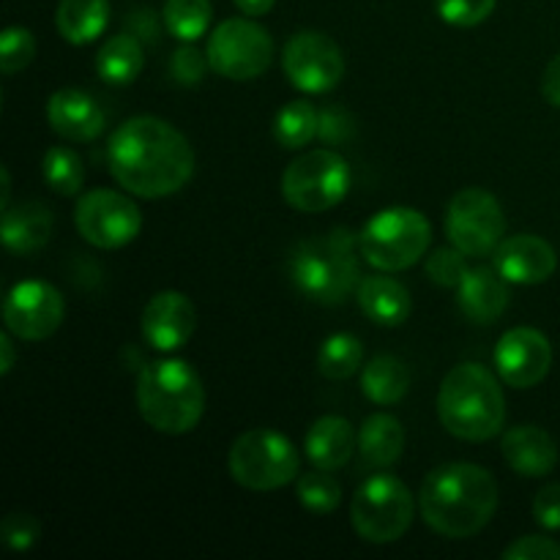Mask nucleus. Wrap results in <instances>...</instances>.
<instances>
[{"mask_svg": "<svg viewBox=\"0 0 560 560\" xmlns=\"http://www.w3.org/2000/svg\"><path fill=\"white\" fill-rule=\"evenodd\" d=\"M534 517L545 530H560V485L541 487L534 501Z\"/></svg>", "mask_w": 560, "mask_h": 560, "instance_id": "obj_39", "label": "nucleus"}, {"mask_svg": "<svg viewBox=\"0 0 560 560\" xmlns=\"http://www.w3.org/2000/svg\"><path fill=\"white\" fill-rule=\"evenodd\" d=\"M501 452L509 468L528 479H541V476L552 474V468L558 465V443L552 441L550 432L534 424L509 430L503 435Z\"/></svg>", "mask_w": 560, "mask_h": 560, "instance_id": "obj_19", "label": "nucleus"}, {"mask_svg": "<svg viewBox=\"0 0 560 560\" xmlns=\"http://www.w3.org/2000/svg\"><path fill=\"white\" fill-rule=\"evenodd\" d=\"M361 364H364V345L353 334H331L317 353V370L328 381H348Z\"/></svg>", "mask_w": 560, "mask_h": 560, "instance_id": "obj_29", "label": "nucleus"}, {"mask_svg": "<svg viewBox=\"0 0 560 560\" xmlns=\"http://www.w3.org/2000/svg\"><path fill=\"white\" fill-rule=\"evenodd\" d=\"M416 501L405 481L392 474H375L355 490L350 503V523L370 545H392L408 534Z\"/></svg>", "mask_w": 560, "mask_h": 560, "instance_id": "obj_8", "label": "nucleus"}, {"mask_svg": "<svg viewBox=\"0 0 560 560\" xmlns=\"http://www.w3.org/2000/svg\"><path fill=\"white\" fill-rule=\"evenodd\" d=\"M107 164L118 186L142 200H162L184 189L195 175V148L156 115H137L113 131Z\"/></svg>", "mask_w": 560, "mask_h": 560, "instance_id": "obj_1", "label": "nucleus"}, {"mask_svg": "<svg viewBox=\"0 0 560 560\" xmlns=\"http://www.w3.org/2000/svg\"><path fill=\"white\" fill-rule=\"evenodd\" d=\"M361 312L377 326H402L413 312L408 288L392 277H364L355 290Z\"/></svg>", "mask_w": 560, "mask_h": 560, "instance_id": "obj_23", "label": "nucleus"}, {"mask_svg": "<svg viewBox=\"0 0 560 560\" xmlns=\"http://www.w3.org/2000/svg\"><path fill=\"white\" fill-rule=\"evenodd\" d=\"M492 262L509 284H541L556 273L558 255L545 238L523 233L503 238L492 252Z\"/></svg>", "mask_w": 560, "mask_h": 560, "instance_id": "obj_17", "label": "nucleus"}, {"mask_svg": "<svg viewBox=\"0 0 560 560\" xmlns=\"http://www.w3.org/2000/svg\"><path fill=\"white\" fill-rule=\"evenodd\" d=\"M410 370L397 355H375L364 366L361 375V392L375 405H394L408 394Z\"/></svg>", "mask_w": 560, "mask_h": 560, "instance_id": "obj_27", "label": "nucleus"}, {"mask_svg": "<svg viewBox=\"0 0 560 560\" xmlns=\"http://www.w3.org/2000/svg\"><path fill=\"white\" fill-rule=\"evenodd\" d=\"M66 317V301L58 288L38 279L14 284L3 301V323L9 334L25 342L52 337Z\"/></svg>", "mask_w": 560, "mask_h": 560, "instance_id": "obj_14", "label": "nucleus"}, {"mask_svg": "<svg viewBox=\"0 0 560 560\" xmlns=\"http://www.w3.org/2000/svg\"><path fill=\"white\" fill-rule=\"evenodd\" d=\"M36 58V38L27 27H5L3 36H0V71L5 77L20 74L22 69L33 63Z\"/></svg>", "mask_w": 560, "mask_h": 560, "instance_id": "obj_33", "label": "nucleus"}, {"mask_svg": "<svg viewBox=\"0 0 560 560\" xmlns=\"http://www.w3.org/2000/svg\"><path fill=\"white\" fill-rule=\"evenodd\" d=\"M468 273V255L457 246H441L427 257V277L441 288H459V282Z\"/></svg>", "mask_w": 560, "mask_h": 560, "instance_id": "obj_34", "label": "nucleus"}, {"mask_svg": "<svg viewBox=\"0 0 560 560\" xmlns=\"http://www.w3.org/2000/svg\"><path fill=\"white\" fill-rule=\"evenodd\" d=\"M457 304L470 323H495L509 306V282L498 268H468L457 288Z\"/></svg>", "mask_w": 560, "mask_h": 560, "instance_id": "obj_20", "label": "nucleus"}, {"mask_svg": "<svg viewBox=\"0 0 560 560\" xmlns=\"http://www.w3.org/2000/svg\"><path fill=\"white\" fill-rule=\"evenodd\" d=\"M137 408L162 435H186L206 413V388L184 359L153 361L137 377Z\"/></svg>", "mask_w": 560, "mask_h": 560, "instance_id": "obj_5", "label": "nucleus"}, {"mask_svg": "<svg viewBox=\"0 0 560 560\" xmlns=\"http://www.w3.org/2000/svg\"><path fill=\"white\" fill-rule=\"evenodd\" d=\"M299 503L306 512L328 514L342 503V487L331 470L315 468L312 474L299 476Z\"/></svg>", "mask_w": 560, "mask_h": 560, "instance_id": "obj_32", "label": "nucleus"}, {"mask_svg": "<svg viewBox=\"0 0 560 560\" xmlns=\"http://www.w3.org/2000/svg\"><path fill=\"white\" fill-rule=\"evenodd\" d=\"M14 342H11L9 334H0V375H9L11 366H14Z\"/></svg>", "mask_w": 560, "mask_h": 560, "instance_id": "obj_44", "label": "nucleus"}, {"mask_svg": "<svg viewBox=\"0 0 560 560\" xmlns=\"http://www.w3.org/2000/svg\"><path fill=\"white\" fill-rule=\"evenodd\" d=\"M52 211L44 202L27 200L20 206L3 208V222H0V238L3 246L14 255H36L44 249L52 235Z\"/></svg>", "mask_w": 560, "mask_h": 560, "instance_id": "obj_21", "label": "nucleus"}, {"mask_svg": "<svg viewBox=\"0 0 560 560\" xmlns=\"http://www.w3.org/2000/svg\"><path fill=\"white\" fill-rule=\"evenodd\" d=\"M47 120L55 135L69 142H93L107 129V113L102 104L77 88H63L49 96Z\"/></svg>", "mask_w": 560, "mask_h": 560, "instance_id": "obj_18", "label": "nucleus"}, {"mask_svg": "<svg viewBox=\"0 0 560 560\" xmlns=\"http://www.w3.org/2000/svg\"><path fill=\"white\" fill-rule=\"evenodd\" d=\"M42 175L55 195L74 197L85 186V164L80 153L66 145H52L44 153Z\"/></svg>", "mask_w": 560, "mask_h": 560, "instance_id": "obj_31", "label": "nucleus"}, {"mask_svg": "<svg viewBox=\"0 0 560 560\" xmlns=\"http://www.w3.org/2000/svg\"><path fill=\"white\" fill-rule=\"evenodd\" d=\"M145 63L142 42L131 33H118L109 36L96 52V71L109 85H129L137 80Z\"/></svg>", "mask_w": 560, "mask_h": 560, "instance_id": "obj_26", "label": "nucleus"}, {"mask_svg": "<svg viewBox=\"0 0 560 560\" xmlns=\"http://www.w3.org/2000/svg\"><path fill=\"white\" fill-rule=\"evenodd\" d=\"M506 217L495 195L487 189H463L452 197L446 211V235L468 257H487L501 246Z\"/></svg>", "mask_w": 560, "mask_h": 560, "instance_id": "obj_11", "label": "nucleus"}, {"mask_svg": "<svg viewBox=\"0 0 560 560\" xmlns=\"http://www.w3.org/2000/svg\"><path fill=\"white\" fill-rule=\"evenodd\" d=\"M498 0H435L441 20L452 27H476L495 11Z\"/></svg>", "mask_w": 560, "mask_h": 560, "instance_id": "obj_35", "label": "nucleus"}, {"mask_svg": "<svg viewBox=\"0 0 560 560\" xmlns=\"http://www.w3.org/2000/svg\"><path fill=\"white\" fill-rule=\"evenodd\" d=\"M350 180L353 178L345 156L317 148L288 164L282 175V197L295 211L323 213L348 197Z\"/></svg>", "mask_w": 560, "mask_h": 560, "instance_id": "obj_9", "label": "nucleus"}, {"mask_svg": "<svg viewBox=\"0 0 560 560\" xmlns=\"http://www.w3.org/2000/svg\"><path fill=\"white\" fill-rule=\"evenodd\" d=\"M405 448V430L399 419L388 413H375L361 424L359 452L372 468H392Z\"/></svg>", "mask_w": 560, "mask_h": 560, "instance_id": "obj_25", "label": "nucleus"}, {"mask_svg": "<svg viewBox=\"0 0 560 560\" xmlns=\"http://www.w3.org/2000/svg\"><path fill=\"white\" fill-rule=\"evenodd\" d=\"M359 235L337 228L301 241L290 255V279L301 295L323 306H339L361 284Z\"/></svg>", "mask_w": 560, "mask_h": 560, "instance_id": "obj_3", "label": "nucleus"}, {"mask_svg": "<svg viewBox=\"0 0 560 560\" xmlns=\"http://www.w3.org/2000/svg\"><path fill=\"white\" fill-rule=\"evenodd\" d=\"M419 509L435 534L446 539H470L495 517L498 481L481 465H441L421 485Z\"/></svg>", "mask_w": 560, "mask_h": 560, "instance_id": "obj_2", "label": "nucleus"}, {"mask_svg": "<svg viewBox=\"0 0 560 560\" xmlns=\"http://www.w3.org/2000/svg\"><path fill=\"white\" fill-rule=\"evenodd\" d=\"M552 345L539 328L520 326L501 337L495 348V370L506 386L534 388L550 375Z\"/></svg>", "mask_w": 560, "mask_h": 560, "instance_id": "obj_15", "label": "nucleus"}, {"mask_svg": "<svg viewBox=\"0 0 560 560\" xmlns=\"http://www.w3.org/2000/svg\"><path fill=\"white\" fill-rule=\"evenodd\" d=\"M230 476L252 492H273L290 485L301 470L299 448L277 430H249L230 448Z\"/></svg>", "mask_w": 560, "mask_h": 560, "instance_id": "obj_7", "label": "nucleus"}, {"mask_svg": "<svg viewBox=\"0 0 560 560\" xmlns=\"http://www.w3.org/2000/svg\"><path fill=\"white\" fill-rule=\"evenodd\" d=\"M197 331V310L189 295L178 290L156 293L142 312V337L153 350L173 353Z\"/></svg>", "mask_w": 560, "mask_h": 560, "instance_id": "obj_16", "label": "nucleus"}, {"mask_svg": "<svg viewBox=\"0 0 560 560\" xmlns=\"http://www.w3.org/2000/svg\"><path fill=\"white\" fill-rule=\"evenodd\" d=\"M306 459L320 470H339L355 452V430L342 416H323L310 427L304 441Z\"/></svg>", "mask_w": 560, "mask_h": 560, "instance_id": "obj_22", "label": "nucleus"}, {"mask_svg": "<svg viewBox=\"0 0 560 560\" xmlns=\"http://www.w3.org/2000/svg\"><path fill=\"white\" fill-rule=\"evenodd\" d=\"M350 135V120L339 109H323L320 113V135L326 142H339Z\"/></svg>", "mask_w": 560, "mask_h": 560, "instance_id": "obj_41", "label": "nucleus"}, {"mask_svg": "<svg viewBox=\"0 0 560 560\" xmlns=\"http://www.w3.org/2000/svg\"><path fill=\"white\" fill-rule=\"evenodd\" d=\"M233 3H235V9L241 11V14L262 16V14H268V11L273 9V3H277V0H233Z\"/></svg>", "mask_w": 560, "mask_h": 560, "instance_id": "obj_43", "label": "nucleus"}, {"mask_svg": "<svg viewBox=\"0 0 560 560\" xmlns=\"http://www.w3.org/2000/svg\"><path fill=\"white\" fill-rule=\"evenodd\" d=\"M541 96L552 107H560V52L550 60V66L545 69V77H541Z\"/></svg>", "mask_w": 560, "mask_h": 560, "instance_id": "obj_42", "label": "nucleus"}, {"mask_svg": "<svg viewBox=\"0 0 560 560\" xmlns=\"http://www.w3.org/2000/svg\"><path fill=\"white\" fill-rule=\"evenodd\" d=\"M164 27L178 42L191 44L202 38L211 27L213 5L211 0H167L162 11Z\"/></svg>", "mask_w": 560, "mask_h": 560, "instance_id": "obj_30", "label": "nucleus"}, {"mask_svg": "<svg viewBox=\"0 0 560 560\" xmlns=\"http://www.w3.org/2000/svg\"><path fill=\"white\" fill-rule=\"evenodd\" d=\"M77 233L96 249H120L142 230V213L135 200L113 189H93L77 200Z\"/></svg>", "mask_w": 560, "mask_h": 560, "instance_id": "obj_12", "label": "nucleus"}, {"mask_svg": "<svg viewBox=\"0 0 560 560\" xmlns=\"http://www.w3.org/2000/svg\"><path fill=\"white\" fill-rule=\"evenodd\" d=\"M109 22V0H60L55 25L74 47L96 42Z\"/></svg>", "mask_w": 560, "mask_h": 560, "instance_id": "obj_24", "label": "nucleus"}, {"mask_svg": "<svg viewBox=\"0 0 560 560\" xmlns=\"http://www.w3.org/2000/svg\"><path fill=\"white\" fill-rule=\"evenodd\" d=\"M42 539V523L27 512H14L0 523V541L9 550L25 552Z\"/></svg>", "mask_w": 560, "mask_h": 560, "instance_id": "obj_36", "label": "nucleus"}, {"mask_svg": "<svg viewBox=\"0 0 560 560\" xmlns=\"http://www.w3.org/2000/svg\"><path fill=\"white\" fill-rule=\"evenodd\" d=\"M438 416L441 424L454 438L468 443H481L495 438L506 421V397L487 366L459 364L443 377L438 394Z\"/></svg>", "mask_w": 560, "mask_h": 560, "instance_id": "obj_4", "label": "nucleus"}, {"mask_svg": "<svg viewBox=\"0 0 560 560\" xmlns=\"http://www.w3.org/2000/svg\"><path fill=\"white\" fill-rule=\"evenodd\" d=\"M320 135V113L312 107L306 98H295V102L284 104L273 120V137L288 151H299V148L310 145L315 137Z\"/></svg>", "mask_w": 560, "mask_h": 560, "instance_id": "obj_28", "label": "nucleus"}, {"mask_svg": "<svg viewBox=\"0 0 560 560\" xmlns=\"http://www.w3.org/2000/svg\"><path fill=\"white\" fill-rule=\"evenodd\" d=\"M432 241V224L416 208L394 206L364 224L359 233L361 255L377 271H405L427 255Z\"/></svg>", "mask_w": 560, "mask_h": 560, "instance_id": "obj_6", "label": "nucleus"}, {"mask_svg": "<svg viewBox=\"0 0 560 560\" xmlns=\"http://www.w3.org/2000/svg\"><path fill=\"white\" fill-rule=\"evenodd\" d=\"M282 69L290 85L304 93H328L342 82L345 55L331 36L301 31L284 44Z\"/></svg>", "mask_w": 560, "mask_h": 560, "instance_id": "obj_13", "label": "nucleus"}, {"mask_svg": "<svg viewBox=\"0 0 560 560\" xmlns=\"http://www.w3.org/2000/svg\"><path fill=\"white\" fill-rule=\"evenodd\" d=\"M126 27L131 36L140 38L142 44H153L159 38V20H156V11L151 9H135L126 14Z\"/></svg>", "mask_w": 560, "mask_h": 560, "instance_id": "obj_40", "label": "nucleus"}, {"mask_svg": "<svg viewBox=\"0 0 560 560\" xmlns=\"http://www.w3.org/2000/svg\"><path fill=\"white\" fill-rule=\"evenodd\" d=\"M506 560H560V545L547 536H523L503 550Z\"/></svg>", "mask_w": 560, "mask_h": 560, "instance_id": "obj_38", "label": "nucleus"}, {"mask_svg": "<svg viewBox=\"0 0 560 560\" xmlns=\"http://www.w3.org/2000/svg\"><path fill=\"white\" fill-rule=\"evenodd\" d=\"M211 69L208 63V55L200 52L191 44H184L180 49H175L173 60H170V74L178 85L184 88H197L202 80H206V71Z\"/></svg>", "mask_w": 560, "mask_h": 560, "instance_id": "obj_37", "label": "nucleus"}, {"mask_svg": "<svg viewBox=\"0 0 560 560\" xmlns=\"http://www.w3.org/2000/svg\"><path fill=\"white\" fill-rule=\"evenodd\" d=\"M208 63L211 71L233 82L257 80L273 60L271 33L255 20L233 16L219 22L208 36Z\"/></svg>", "mask_w": 560, "mask_h": 560, "instance_id": "obj_10", "label": "nucleus"}]
</instances>
